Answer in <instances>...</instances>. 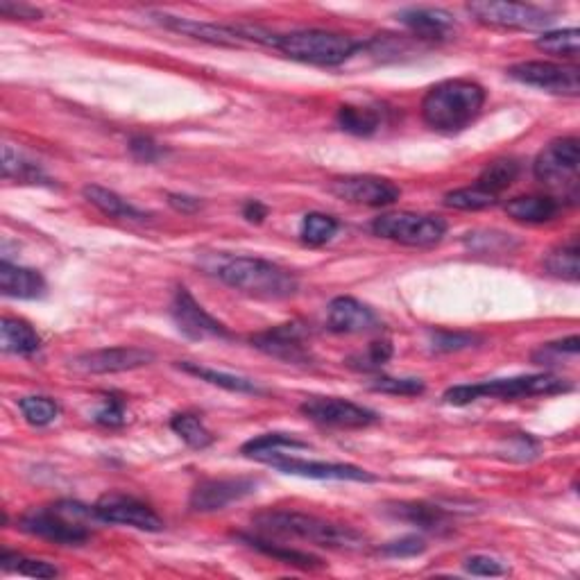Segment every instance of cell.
<instances>
[{
  "instance_id": "1",
  "label": "cell",
  "mask_w": 580,
  "mask_h": 580,
  "mask_svg": "<svg viewBox=\"0 0 580 580\" xmlns=\"http://www.w3.org/2000/svg\"><path fill=\"white\" fill-rule=\"evenodd\" d=\"M254 528L263 537L277 540H302L315 547L356 551L365 547V537L352 526H343L329 519L297 513V510H266L254 517Z\"/></svg>"
},
{
  "instance_id": "2",
  "label": "cell",
  "mask_w": 580,
  "mask_h": 580,
  "mask_svg": "<svg viewBox=\"0 0 580 580\" xmlns=\"http://www.w3.org/2000/svg\"><path fill=\"white\" fill-rule=\"evenodd\" d=\"M485 89L472 80H445L433 84L422 98V118L435 132L458 134L481 116Z\"/></svg>"
},
{
  "instance_id": "3",
  "label": "cell",
  "mask_w": 580,
  "mask_h": 580,
  "mask_svg": "<svg viewBox=\"0 0 580 580\" xmlns=\"http://www.w3.org/2000/svg\"><path fill=\"white\" fill-rule=\"evenodd\" d=\"M216 275L241 293L257 300H288L300 290L293 272L259 257H232L218 266Z\"/></svg>"
},
{
  "instance_id": "4",
  "label": "cell",
  "mask_w": 580,
  "mask_h": 580,
  "mask_svg": "<svg viewBox=\"0 0 580 580\" xmlns=\"http://www.w3.org/2000/svg\"><path fill=\"white\" fill-rule=\"evenodd\" d=\"M91 519H98L96 510L75 501H59L53 506L30 508L19 519L23 533L39 540H48L64 547H80L91 537Z\"/></svg>"
},
{
  "instance_id": "5",
  "label": "cell",
  "mask_w": 580,
  "mask_h": 580,
  "mask_svg": "<svg viewBox=\"0 0 580 580\" xmlns=\"http://www.w3.org/2000/svg\"><path fill=\"white\" fill-rule=\"evenodd\" d=\"M272 48H277L281 55L293 59V62L311 66H340L349 57H354L363 48V44L349 37V34L340 32L295 30L288 34H277Z\"/></svg>"
},
{
  "instance_id": "6",
  "label": "cell",
  "mask_w": 580,
  "mask_h": 580,
  "mask_svg": "<svg viewBox=\"0 0 580 580\" xmlns=\"http://www.w3.org/2000/svg\"><path fill=\"white\" fill-rule=\"evenodd\" d=\"M571 383L556 374H528V377L497 379L474 383V386H456L445 392V402L451 406H467L476 399H524L542 395H560L569 392Z\"/></svg>"
},
{
  "instance_id": "7",
  "label": "cell",
  "mask_w": 580,
  "mask_h": 580,
  "mask_svg": "<svg viewBox=\"0 0 580 580\" xmlns=\"http://www.w3.org/2000/svg\"><path fill=\"white\" fill-rule=\"evenodd\" d=\"M578 166H580V143L574 136L556 139L537 155L533 173L549 189L562 193V198L576 200L578 195Z\"/></svg>"
},
{
  "instance_id": "8",
  "label": "cell",
  "mask_w": 580,
  "mask_h": 580,
  "mask_svg": "<svg viewBox=\"0 0 580 580\" xmlns=\"http://www.w3.org/2000/svg\"><path fill=\"white\" fill-rule=\"evenodd\" d=\"M372 232L386 238V241L408 245V247H431L438 245L447 234L445 220L435 216H422V213L399 211L383 213L374 218Z\"/></svg>"
},
{
  "instance_id": "9",
  "label": "cell",
  "mask_w": 580,
  "mask_h": 580,
  "mask_svg": "<svg viewBox=\"0 0 580 580\" xmlns=\"http://www.w3.org/2000/svg\"><path fill=\"white\" fill-rule=\"evenodd\" d=\"M467 12L479 23L501 30H547L556 21V16L551 12L526 3H492V0H481V3H469Z\"/></svg>"
},
{
  "instance_id": "10",
  "label": "cell",
  "mask_w": 580,
  "mask_h": 580,
  "mask_svg": "<svg viewBox=\"0 0 580 580\" xmlns=\"http://www.w3.org/2000/svg\"><path fill=\"white\" fill-rule=\"evenodd\" d=\"M508 78L556 96L574 98L580 93V68L576 64L522 62L508 68Z\"/></svg>"
},
{
  "instance_id": "11",
  "label": "cell",
  "mask_w": 580,
  "mask_h": 580,
  "mask_svg": "<svg viewBox=\"0 0 580 580\" xmlns=\"http://www.w3.org/2000/svg\"><path fill=\"white\" fill-rule=\"evenodd\" d=\"M93 510H96L100 522L132 526L145 533L164 531V519H161L148 503L127 497V494L121 492L102 494Z\"/></svg>"
},
{
  "instance_id": "12",
  "label": "cell",
  "mask_w": 580,
  "mask_h": 580,
  "mask_svg": "<svg viewBox=\"0 0 580 580\" xmlns=\"http://www.w3.org/2000/svg\"><path fill=\"white\" fill-rule=\"evenodd\" d=\"M170 315H173L179 334L186 336L189 340L232 338L225 324L218 322L211 313L204 311L198 304V300H195V297L184 286H179L175 290L173 304H170Z\"/></svg>"
},
{
  "instance_id": "13",
  "label": "cell",
  "mask_w": 580,
  "mask_h": 580,
  "mask_svg": "<svg viewBox=\"0 0 580 580\" xmlns=\"http://www.w3.org/2000/svg\"><path fill=\"white\" fill-rule=\"evenodd\" d=\"M304 417L322 426H336V429H365L379 420V415L370 408L358 406L340 397H309L300 406Z\"/></svg>"
},
{
  "instance_id": "14",
  "label": "cell",
  "mask_w": 580,
  "mask_h": 580,
  "mask_svg": "<svg viewBox=\"0 0 580 580\" xmlns=\"http://www.w3.org/2000/svg\"><path fill=\"white\" fill-rule=\"evenodd\" d=\"M329 191L338 200H345L358 207H390L399 200L402 189L392 184L390 179L374 177V175H347L338 177L331 182Z\"/></svg>"
},
{
  "instance_id": "15",
  "label": "cell",
  "mask_w": 580,
  "mask_h": 580,
  "mask_svg": "<svg viewBox=\"0 0 580 580\" xmlns=\"http://www.w3.org/2000/svg\"><path fill=\"white\" fill-rule=\"evenodd\" d=\"M268 465L279 469L281 474L302 476V479H318V481H356V483H372L377 481L363 467L345 465V463H324V460H306L293 454H281L272 458Z\"/></svg>"
},
{
  "instance_id": "16",
  "label": "cell",
  "mask_w": 580,
  "mask_h": 580,
  "mask_svg": "<svg viewBox=\"0 0 580 580\" xmlns=\"http://www.w3.org/2000/svg\"><path fill=\"white\" fill-rule=\"evenodd\" d=\"M306 336H309V331H306L302 324L288 322L263 331V334L252 336V345L261 349L263 354L275 356L284 363L309 365L311 349L306 345Z\"/></svg>"
},
{
  "instance_id": "17",
  "label": "cell",
  "mask_w": 580,
  "mask_h": 580,
  "mask_svg": "<svg viewBox=\"0 0 580 580\" xmlns=\"http://www.w3.org/2000/svg\"><path fill=\"white\" fill-rule=\"evenodd\" d=\"M155 361V354L141 347H107L75 356L71 368L84 374H116L139 370Z\"/></svg>"
},
{
  "instance_id": "18",
  "label": "cell",
  "mask_w": 580,
  "mask_h": 580,
  "mask_svg": "<svg viewBox=\"0 0 580 580\" xmlns=\"http://www.w3.org/2000/svg\"><path fill=\"white\" fill-rule=\"evenodd\" d=\"M257 481L238 476V479H209L193 488L189 506L195 513H218L257 492Z\"/></svg>"
},
{
  "instance_id": "19",
  "label": "cell",
  "mask_w": 580,
  "mask_h": 580,
  "mask_svg": "<svg viewBox=\"0 0 580 580\" xmlns=\"http://www.w3.org/2000/svg\"><path fill=\"white\" fill-rule=\"evenodd\" d=\"M155 21L168 30L186 34V37H193L198 41H207V44H213V46H241L247 41L241 25H238V28H232V25L202 23V21L182 19V16H170V14H155Z\"/></svg>"
},
{
  "instance_id": "20",
  "label": "cell",
  "mask_w": 580,
  "mask_h": 580,
  "mask_svg": "<svg viewBox=\"0 0 580 580\" xmlns=\"http://www.w3.org/2000/svg\"><path fill=\"white\" fill-rule=\"evenodd\" d=\"M397 21L424 41H447L456 34L454 14L440 7H408L397 14Z\"/></svg>"
},
{
  "instance_id": "21",
  "label": "cell",
  "mask_w": 580,
  "mask_h": 580,
  "mask_svg": "<svg viewBox=\"0 0 580 580\" xmlns=\"http://www.w3.org/2000/svg\"><path fill=\"white\" fill-rule=\"evenodd\" d=\"M327 324L334 334H368L381 327L377 313L354 297H336L327 309Z\"/></svg>"
},
{
  "instance_id": "22",
  "label": "cell",
  "mask_w": 580,
  "mask_h": 580,
  "mask_svg": "<svg viewBox=\"0 0 580 580\" xmlns=\"http://www.w3.org/2000/svg\"><path fill=\"white\" fill-rule=\"evenodd\" d=\"M0 293L14 300H37L46 293V281L37 270L3 261L0 263Z\"/></svg>"
},
{
  "instance_id": "23",
  "label": "cell",
  "mask_w": 580,
  "mask_h": 580,
  "mask_svg": "<svg viewBox=\"0 0 580 580\" xmlns=\"http://www.w3.org/2000/svg\"><path fill=\"white\" fill-rule=\"evenodd\" d=\"M562 209V202L551 195H522L506 204V213L517 223L544 225L556 220Z\"/></svg>"
},
{
  "instance_id": "24",
  "label": "cell",
  "mask_w": 580,
  "mask_h": 580,
  "mask_svg": "<svg viewBox=\"0 0 580 580\" xmlns=\"http://www.w3.org/2000/svg\"><path fill=\"white\" fill-rule=\"evenodd\" d=\"M0 347H3L5 354H16V356H32L34 352H39L41 338L37 331L32 329L30 322H25L21 318H3L0 322Z\"/></svg>"
},
{
  "instance_id": "25",
  "label": "cell",
  "mask_w": 580,
  "mask_h": 580,
  "mask_svg": "<svg viewBox=\"0 0 580 580\" xmlns=\"http://www.w3.org/2000/svg\"><path fill=\"white\" fill-rule=\"evenodd\" d=\"M388 513L395 519L413 524L424 531H440L449 524V513L440 506H429V503H417V501H402V503H390L386 508Z\"/></svg>"
},
{
  "instance_id": "26",
  "label": "cell",
  "mask_w": 580,
  "mask_h": 580,
  "mask_svg": "<svg viewBox=\"0 0 580 580\" xmlns=\"http://www.w3.org/2000/svg\"><path fill=\"white\" fill-rule=\"evenodd\" d=\"M82 195L93 204V207L105 213V216H109V218H118V220H145L148 218V213L139 211L134 207V204L123 200L118 193L105 189V186L87 184L82 189Z\"/></svg>"
},
{
  "instance_id": "27",
  "label": "cell",
  "mask_w": 580,
  "mask_h": 580,
  "mask_svg": "<svg viewBox=\"0 0 580 580\" xmlns=\"http://www.w3.org/2000/svg\"><path fill=\"white\" fill-rule=\"evenodd\" d=\"M297 449H309V445L286 433H266L250 442H245V445L241 447V454L247 458L261 460V463H270L272 458L281 456L284 451H297Z\"/></svg>"
},
{
  "instance_id": "28",
  "label": "cell",
  "mask_w": 580,
  "mask_h": 580,
  "mask_svg": "<svg viewBox=\"0 0 580 580\" xmlns=\"http://www.w3.org/2000/svg\"><path fill=\"white\" fill-rule=\"evenodd\" d=\"M243 540L250 544L261 553H266V556L275 558L279 562H284V565H293V567H300V569H320L322 567V560L311 556V553H304V551H297V549H290L288 544H279V542H272L270 537H261V535H243Z\"/></svg>"
},
{
  "instance_id": "29",
  "label": "cell",
  "mask_w": 580,
  "mask_h": 580,
  "mask_svg": "<svg viewBox=\"0 0 580 580\" xmlns=\"http://www.w3.org/2000/svg\"><path fill=\"white\" fill-rule=\"evenodd\" d=\"M177 368L184 370L186 374H191V377H198L200 381H207V383H211V386L225 388L229 392H243V395H261V392H263L252 379L238 377V374L218 372V370L204 368V365L189 363V361L177 363Z\"/></svg>"
},
{
  "instance_id": "30",
  "label": "cell",
  "mask_w": 580,
  "mask_h": 580,
  "mask_svg": "<svg viewBox=\"0 0 580 580\" xmlns=\"http://www.w3.org/2000/svg\"><path fill=\"white\" fill-rule=\"evenodd\" d=\"M336 121L340 130L347 134L372 136V134H377L381 127V112L377 107L343 105V107H338Z\"/></svg>"
},
{
  "instance_id": "31",
  "label": "cell",
  "mask_w": 580,
  "mask_h": 580,
  "mask_svg": "<svg viewBox=\"0 0 580 580\" xmlns=\"http://www.w3.org/2000/svg\"><path fill=\"white\" fill-rule=\"evenodd\" d=\"M517 177H519V164H517V161L503 157V159L490 161V164L481 170L479 182H476V186H479V189H483L485 193H490V195H499V193L506 191L508 186H513V182H515Z\"/></svg>"
},
{
  "instance_id": "32",
  "label": "cell",
  "mask_w": 580,
  "mask_h": 580,
  "mask_svg": "<svg viewBox=\"0 0 580 580\" xmlns=\"http://www.w3.org/2000/svg\"><path fill=\"white\" fill-rule=\"evenodd\" d=\"M580 250H578V238H569L567 243L558 245L556 250L549 252L544 266L551 272L553 277L565 279V281H578L580 277Z\"/></svg>"
},
{
  "instance_id": "33",
  "label": "cell",
  "mask_w": 580,
  "mask_h": 580,
  "mask_svg": "<svg viewBox=\"0 0 580 580\" xmlns=\"http://www.w3.org/2000/svg\"><path fill=\"white\" fill-rule=\"evenodd\" d=\"M170 429H173L191 449L200 451L209 449L213 445V440H216L195 413H175L170 417Z\"/></svg>"
},
{
  "instance_id": "34",
  "label": "cell",
  "mask_w": 580,
  "mask_h": 580,
  "mask_svg": "<svg viewBox=\"0 0 580 580\" xmlns=\"http://www.w3.org/2000/svg\"><path fill=\"white\" fill-rule=\"evenodd\" d=\"M535 46L547 55H553L558 59H571V62H576L578 55H580V32L576 28L544 32L542 37L535 41Z\"/></svg>"
},
{
  "instance_id": "35",
  "label": "cell",
  "mask_w": 580,
  "mask_h": 580,
  "mask_svg": "<svg viewBox=\"0 0 580 580\" xmlns=\"http://www.w3.org/2000/svg\"><path fill=\"white\" fill-rule=\"evenodd\" d=\"M3 179H16L23 184H41L44 173L37 164L25 159L21 152H16L10 143L3 145Z\"/></svg>"
},
{
  "instance_id": "36",
  "label": "cell",
  "mask_w": 580,
  "mask_h": 580,
  "mask_svg": "<svg viewBox=\"0 0 580 580\" xmlns=\"http://www.w3.org/2000/svg\"><path fill=\"white\" fill-rule=\"evenodd\" d=\"M338 232V220L327 216V213H309L304 216L302 227H300V236L306 245L318 247L329 243L331 238Z\"/></svg>"
},
{
  "instance_id": "37",
  "label": "cell",
  "mask_w": 580,
  "mask_h": 580,
  "mask_svg": "<svg viewBox=\"0 0 580 580\" xmlns=\"http://www.w3.org/2000/svg\"><path fill=\"white\" fill-rule=\"evenodd\" d=\"M21 413L25 417V422L32 426H48L57 420L59 415V406L53 402L50 397H41V395H30L23 397L19 402Z\"/></svg>"
},
{
  "instance_id": "38",
  "label": "cell",
  "mask_w": 580,
  "mask_h": 580,
  "mask_svg": "<svg viewBox=\"0 0 580 580\" xmlns=\"http://www.w3.org/2000/svg\"><path fill=\"white\" fill-rule=\"evenodd\" d=\"M0 567L5 571H12V574H21V576H32V578H55L59 576V569L48 565L44 560H32V558H23L16 556V553H3L0 556Z\"/></svg>"
},
{
  "instance_id": "39",
  "label": "cell",
  "mask_w": 580,
  "mask_h": 580,
  "mask_svg": "<svg viewBox=\"0 0 580 580\" xmlns=\"http://www.w3.org/2000/svg\"><path fill=\"white\" fill-rule=\"evenodd\" d=\"M445 204L449 209L458 211H483L497 204V195L485 193L479 186H474V189H456L445 195Z\"/></svg>"
},
{
  "instance_id": "40",
  "label": "cell",
  "mask_w": 580,
  "mask_h": 580,
  "mask_svg": "<svg viewBox=\"0 0 580 580\" xmlns=\"http://www.w3.org/2000/svg\"><path fill=\"white\" fill-rule=\"evenodd\" d=\"M390 358H392V345L388 343V340H374L365 352L349 358V365L363 372H377L390 361Z\"/></svg>"
},
{
  "instance_id": "41",
  "label": "cell",
  "mask_w": 580,
  "mask_h": 580,
  "mask_svg": "<svg viewBox=\"0 0 580 580\" xmlns=\"http://www.w3.org/2000/svg\"><path fill=\"white\" fill-rule=\"evenodd\" d=\"M374 392H383V395H404L415 397L424 392V381L420 379H395V377H379L372 381L370 386Z\"/></svg>"
},
{
  "instance_id": "42",
  "label": "cell",
  "mask_w": 580,
  "mask_h": 580,
  "mask_svg": "<svg viewBox=\"0 0 580 580\" xmlns=\"http://www.w3.org/2000/svg\"><path fill=\"white\" fill-rule=\"evenodd\" d=\"M426 551V542L420 535H404L399 540L383 544L381 553L388 558H415Z\"/></svg>"
},
{
  "instance_id": "43",
  "label": "cell",
  "mask_w": 580,
  "mask_h": 580,
  "mask_svg": "<svg viewBox=\"0 0 580 580\" xmlns=\"http://www.w3.org/2000/svg\"><path fill=\"white\" fill-rule=\"evenodd\" d=\"M578 336H569L565 340H560V343H549L544 345L542 349H537L533 354V361L535 363H558L562 361V356L569 354V356H576L578 354Z\"/></svg>"
},
{
  "instance_id": "44",
  "label": "cell",
  "mask_w": 580,
  "mask_h": 580,
  "mask_svg": "<svg viewBox=\"0 0 580 580\" xmlns=\"http://www.w3.org/2000/svg\"><path fill=\"white\" fill-rule=\"evenodd\" d=\"M479 338L472 334H451V331H435L431 336L433 352H460V349L474 347Z\"/></svg>"
},
{
  "instance_id": "45",
  "label": "cell",
  "mask_w": 580,
  "mask_h": 580,
  "mask_svg": "<svg viewBox=\"0 0 580 580\" xmlns=\"http://www.w3.org/2000/svg\"><path fill=\"white\" fill-rule=\"evenodd\" d=\"M130 152L136 161H143V164H155L161 157L166 155V150L161 148L159 143H155L150 136H132L130 139Z\"/></svg>"
},
{
  "instance_id": "46",
  "label": "cell",
  "mask_w": 580,
  "mask_h": 580,
  "mask_svg": "<svg viewBox=\"0 0 580 580\" xmlns=\"http://www.w3.org/2000/svg\"><path fill=\"white\" fill-rule=\"evenodd\" d=\"M465 569L474 576H506L508 565L492 556H469L465 560Z\"/></svg>"
},
{
  "instance_id": "47",
  "label": "cell",
  "mask_w": 580,
  "mask_h": 580,
  "mask_svg": "<svg viewBox=\"0 0 580 580\" xmlns=\"http://www.w3.org/2000/svg\"><path fill=\"white\" fill-rule=\"evenodd\" d=\"M96 422L102 426H121L125 424V404L116 397H107L96 413Z\"/></svg>"
},
{
  "instance_id": "48",
  "label": "cell",
  "mask_w": 580,
  "mask_h": 580,
  "mask_svg": "<svg viewBox=\"0 0 580 580\" xmlns=\"http://www.w3.org/2000/svg\"><path fill=\"white\" fill-rule=\"evenodd\" d=\"M0 14H3L5 19H23V21H34L41 16L37 7H30L23 3H10V0H3V3H0Z\"/></svg>"
},
{
  "instance_id": "49",
  "label": "cell",
  "mask_w": 580,
  "mask_h": 580,
  "mask_svg": "<svg viewBox=\"0 0 580 580\" xmlns=\"http://www.w3.org/2000/svg\"><path fill=\"white\" fill-rule=\"evenodd\" d=\"M168 204L175 211H182V213H195L202 207V202L198 198H189V195H177V193L168 195Z\"/></svg>"
},
{
  "instance_id": "50",
  "label": "cell",
  "mask_w": 580,
  "mask_h": 580,
  "mask_svg": "<svg viewBox=\"0 0 580 580\" xmlns=\"http://www.w3.org/2000/svg\"><path fill=\"white\" fill-rule=\"evenodd\" d=\"M243 218L247 223H263V218H268V207L266 204H261L259 200H250L243 207Z\"/></svg>"
}]
</instances>
